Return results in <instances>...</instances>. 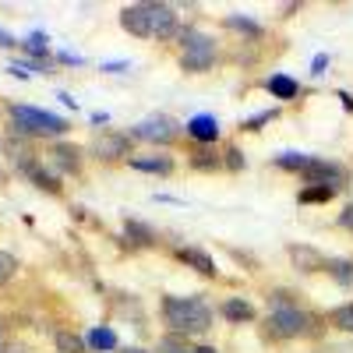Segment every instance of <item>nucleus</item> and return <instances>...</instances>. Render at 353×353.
Listing matches in <instances>:
<instances>
[{"label":"nucleus","mask_w":353,"mask_h":353,"mask_svg":"<svg viewBox=\"0 0 353 353\" xmlns=\"http://www.w3.org/2000/svg\"><path fill=\"white\" fill-rule=\"evenodd\" d=\"M21 170H25L28 176H32V181H36L39 188H46V191H57V188H61V184H57V176H53V173H46V170H43L39 163H32V159H28Z\"/></svg>","instance_id":"14"},{"label":"nucleus","mask_w":353,"mask_h":353,"mask_svg":"<svg viewBox=\"0 0 353 353\" xmlns=\"http://www.w3.org/2000/svg\"><path fill=\"white\" fill-rule=\"evenodd\" d=\"M25 50H28V53H39V57H43V53H46V36H43V32H32V36L25 39Z\"/></svg>","instance_id":"25"},{"label":"nucleus","mask_w":353,"mask_h":353,"mask_svg":"<svg viewBox=\"0 0 353 353\" xmlns=\"http://www.w3.org/2000/svg\"><path fill=\"white\" fill-rule=\"evenodd\" d=\"M194 353H216L212 346H194Z\"/></svg>","instance_id":"32"},{"label":"nucleus","mask_w":353,"mask_h":353,"mask_svg":"<svg viewBox=\"0 0 353 353\" xmlns=\"http://www.w3.org/2000/svg\"><path fill=\"white\" fill-rule=\"evenodd\" d=\"M223 314H226L230 321H251V318H254V307H251L248 301H241V297H230V301L223 304Z\"/></svg>","instance_id":"13"},{"label":"nucleus","mask_w":353,"mask_h":353,"mask_svg":"<svg viewBox=\"0 0 353 353\" xmlns=\"http://www.w3.org/2000/svg\"><path fill=\"white\" fill-rule=\"evenodd\" d=\"M121 353H149V350H141V346H124Z\"/></svg>","instance_id":"31"},{"label":"nucleus","mask_w":353,"mask_h":353,"mask_svg":"<svg viewBox=\"0 0 353 353\" xmlns=\"http://www.w3.org/2000/svg\"><path fill=\"white\" fill-rule=\"evenodd\" d=\"M307 321H311V318H307L301 307H290V304H283V307H276V311L269 314L272 332L283 336V339H290V336H304V332H307Z\"/></svg>","instance_id":"6"},{"label":"nucleus","mask_w":353,"mask_h":353,"mask_svg":"<svg viewBox=\"0 0 353 353\" xmlns=\"http://www.w3.org/2000/svg\"><path fill=\"white\" fill-rule=\"evenodd\" d=\"M134 170H145V173H170L173 170V159L170 156H138L131 159Z\"/></svg>","instance_id":"11"},{"label":"nucleus","mask_w":353,"mask_h":353,"mask_svg":"<svg viewBox=\"0 0 353 353\" xmlns=\"http://www.w3.org/2000/svg\"><path fill=\"white\" fill-rule=\"evenodd\" d=\"M88 346H92V350H113L117 346L113 329H92V332H88Z\"/></svg>","instance_id":"18"},{"label":"nucleus","mask_w":353,"mask_h":353,"mask_svg":"<svg viewBox=\"0 0 353 353\" xmlns=\"http://www.w3.org/2000/svg\"><path fill=\"white\" fill-rule=\"evenodd\" d=\"M301 176L311 184V188H329V191H339L343 188V181H346V173H343V166H336V163H325V159H307V166L301 170Z\"/></svg>","instance_id":"5"},{"label":"nucleus","mask_w":353,"mask_h":353,"mask_svg":"<svg viewBox=\"0 0 353 353\" xmlns=\"http://www.w3.org/2000/svg\"><path fill=\"white\" fill-rule=\"evenodd\" d=\"M57 350L61 353H85V339L74 332H57Z\"/></svg>","instance_id":"17"},{"label":"nucleus","mask_w":353,"mask_h":353,"mask_svg":"<svg viewBox=\"0 0 353 353\" xmlns=\"http://www.w3.org/2000/svg\"><path fill=\"white\" fill-rule=\"evenodd\" d=\"M159 353H194V346L184 343L181 336H166V339L159 343Z\"/></svg>","instance_id":"22"},{"label":"nucleus","mask_w":353,"mask_h":353,"mask_svg":"<svg viewBox=\"0 0 353 353\" xmlns=\"http://www.w3.org/2000/svg\"><path fill=\"white\" fill-rule=\"evenodd\" d=\"M14 272H18V261H14V254L0 251V286L11 283V279H14Z\"/></svg>","instance_id":"20"},{"label":"nucleus","mask_w":353,"mask_h":353,"mask_svg":"<svg viewBox=\"0 0 353 353\" xmlns=\"http://www.w3.org/2000/svg\"><path fill=\"white\" fill-rule=\"evenodd\" d=\"M163 318H166V325L173 332H181V336L212 329V311L198 297H166L163 301Z\"/></svg>","instance_id":"2"},{"label":"nucleus","mask_w":353,"mask_h":353,"mask_svg":"<svg viewBox=\"0 0 353 353\" xmlns=\"http://www.w3.org/2000/svg\"><path fill=\"white\" fill-rule=\"evenodd\" d=\"M269 92H272V99H293L297 96V81H293L290 74H272L269 78Z\"/></svg>","instance_id":"12"},{"label":"nucleus","mask_w":353,"mask_h":353,"mask_svg":"<svg viewBox=\"0 0 353 353\" xmlns=\"http://www.w3.org/2000/svg\"><path fill=\"white\" fill-rule=\"evenodd\" d=\"M0 350H4V321H0Z\"/></svg>","instance_id":"33"},{"label":"nucleus","mask_w":353,"mask_h":353,"mask_svg":"<svg viewBox=\"0 0 353 353\" xmlns=\"http://www.w3.org/2000/svg\"><path fill=\"white\" fill-rule=\"evenodd\" d=\"M325 61H329L325 53H318V57H314V74H321V68H325Z\"/></svg>","instance_id":"28"},{"label":"nucleus","mask_w":353,"mask_h":353,"mask_svg":"<svg viewBox=\"0 0 353 353\" xmlns=\"http://www.w3.org/2000/svg\"><path fill=\"white\" fill-rule=\"evenodd\" d=\"M134 138H141V141H173V134H176V124L170 121V117H149V121H141V124H134V131H131Z\"/></svg>","instance_id":"8"},{"label":"nucleus","mask_w":353,"mask_h":353,"mask_svg":"<svg viewBox=\"0 0 353 353\" xmlns=\"http://www.w3.org/2000/svg\"><path fill=\"white\" fill-rule=\"evenodd\" d=\"M0 353H28V350H25V346H4Z\"/></svg>","instance_id":"30"},{"label":"nucleus","mask_w":353,"mask_h":353,"mask_svg":"<svg viewBox=\"0 0 353 353\" xmlns=\"http://www.w3.org/2000/svg\"><path fill=\"white\" fill-rule=\"evenodd\" d=\"M336 191H329V188H307L304 194H301V201H329Z\"/></svg>","instance_id":"26"},{"label":"nucleus","mask_w":353,"mask_h":353,"mask_svg":"<svg viewBox=\"0 0 353 353\" xmlns=\"http://www.w3.org/2000/svg\"><path fill=\"white\" fill-rule=\"evenodd\" d=\"M128 237H134V244H152V230H145L141 223H128Z\"/></svg>","instance_id":"24"},{"label":"nucleus","mask_w":353,"mask_h":353,"mask_svg":"<svg viewBox=\"0 0 353 353\" xmlns=\"http://www.w3.org/2000/svg\"><path fill=\"white\" fill-rule=\"evenodd\" d=\"M176 258H181L184 265H191V269H198L201 276H216V261L205 254V251H198V248H181V251H176Z\"/></svg>","instance_id":"10"},{"label":"nucleus","mask_w":353,"mask_h":353,"mask_svg":"<svg viewBox=\"0 0 353 353\" xmlns=\"http://www.w3.org/2000/svg\"><path fill=\"white\" fill-rule=\"evenodd\" d=\"M11 117H14V128L21 134H39V138H57L68 131V121L57 113H46V110H36V106H11Z\"/></svg>","instance_id":"3"},{"label":"nucleus","mask_w":353,"mask_h":353,"mask_svg":"<svg viewBox=\"0 0 353 353\" xmlns=\"http://www.w3.org/2000/svg\"><path fill=\"white\" fill-rule=\"evenodd\" d=\"M0 46H18V39H14L11 32H4V28H0Z\"/></svg>","instance_id":"27"},{"label":"nucleus","mask_w":353,"mask_h":353,"mask_svg":"<svg viewBox=\"0 0 353 353\" xmlns=\"http://www.w3.org/2000/svg\"><path fill=\"white\" fill-rule=\"evenodd\" d=\"M343 226H350V230H353V205H350V209L343 212Z\"/></svg>","instance_id":"29"},{"label":"nucleus","mask_w":353,"mask_h":353,"mask_svg":"<svg viewBox=\"0 0 353 353\" xmlns=\"http://www.w3.org/2000/svg\"><path fill=\"white\" fill-rule=\"evenodd\" d=\"M188 134L198 138V141H216L219 138V121H216V117H209V113H198V117H191V121H188Z\"/></svg>","instance_id":"9"},{"label":"nucleus","mask_w":353,"mask_h":353,"mask_svg":"<svg viewBox=\"0 0 353 353\" xmlns=\"http://www.w3.org/2000/svg\"><path fill=\"white\" fill-rule=\"evenodd\" d=\"M121 25L138 39H170L176 32V11L170 4H131L121 11Z\"/></svg>","instance_id":"1"},{"label":"nucleus","mask_w":353,"mask_h":353,"mask_svg":"<svg viewBox=\"0 0 353 353\" xmlns=\"http://www.w3.org/2000/svg\"><path fill=\"white\" fill-rule=\"evenodd\" d=\"M332 325L343 329V332H353V304H343L332 311Z\"/></svg>","instance_id":"19"},{"label":"nucleus","mask_w":353,"mask_h":353,"mask_svg":"<svg viewBox=\"0 0 353 353\" xmlns=\"http://www.w3.org/2000/svg\"><path fill=\"white\" fill-rule=\"evenodd\" d=\"M216 61V39L212 36H205V32H194V28H188L184 32V57H181V64L184 71H209Z\"/></svg>","instance_id":"4"},{"label":"nucleus","mask_w":353,"mask_h":353,"mask_svg":"<svg viewBox=\"0 0 353 353\" xmlns=\"http://www.w3.org/2000/svg\"><path fill=\"white\" fill-rule=\"evenodd\" d=\"M78 149H74V145H57V149H53V163L57 166H61V170H78Z\"/></svg>","instance_id":"15"},{"label":"nucleus","mask_w":353,"mask_h":353,"mask_svg":"<svg viewBox=\"0 0 353 353\" xmlns=\"http://www.w3.org/2000/svg\"><path fill=\"white\" fill-rule=\"evenodd\" d=\"M290 258L297 261V265H307V272H314V269H325V261H321V254H314L311 248H290Z\"/></svg>","instance_id":"16"},{"label":"nucleus","mask_w":353,"mask_h":353,"mask_svg":"<svg viewBox=\"0 0 353 353\" xmlns=\"http://www.w3.org/2000/svg\"><path fill=\"white\" fill-rule=\"evenodd\" d=\"M307 159H311V156H301V152H283V156H276V163H279L283 170H297V173L307 166Z\"/></svg>","instance_id":"21"},{"label":"nucleus","mask_w":353,"mask_h":353,"mask_svg":"<svg viewBox=\"0 0 353 353\" xmlns=\"http://www.w3.org/2000/svg\"><path fill=\"white\" fill-rule=\"evenodd\" d=\"M325 269H329L339 283H353V261H329Z\"/></svg>","instance_id":"23"},{"label":"nucleus","mask_w":353,"mask_h":353,"mask_svg":"<svg viewBox=\"0 0 353 353\" xmlns=\"http://www.w3.org/2000/svg\"><path fill=\"white\" fill-rule=\"evenodd\" d=\"M92 152H96L99 159H106V163L124 159V156H131V138H128V134H117V131H103V134L92 141Z\"/></svg>","instance_id":"7"}]
</instances>
